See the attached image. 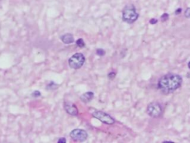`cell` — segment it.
Instances as JSON below:
<instances>
[{
	"label": "cell",
	"mask_w": 190,
	"mask_h": 143,
	"mask_svg": "<svg viewBox=\"0 0 190 143\" xmlns=\"http://www.w3.org/2000/svg\"><path fill=\"white\" fill-rule=\"evenodd\" d=\"M182 10H181V8H179L178 9V10H177L176 11H175V14H180V11H181Z\"/></svg>",
	"instance_id": "d6986e66"
},
{
	"label": "cell",
	"mask_w": 190,
	"mask_h": 143,
	"mask_svg": "<svg viewBox=\"0 0 190 143\" xmlns=\"http://www.w3.org/2000/svg\"><path fill=\"white\" fill-rule=\"evenodd\" d=\"M188 67H189V68L190 69V62L189 63H188Z\"/></svg>",
	"instance_id": "ffe728a7"
},
{
	"label": "cell",
	"mask_w": 190,
	"mask_h": 143,
	"mask_svg": "<svg viewBox=\"0 0 190 143\" xmlns=\"http://www.w3.org/2000/svg\"><path fill=\"white\" fill-rule=\"evenodd\" d=\"M64 108H65V110L67 112V113H68L69 115L76 116L79 113L76 106L69 102H64Z\"/></svg>",
	"instance_id": "52a82bcc"
},
{
	"label": "cell",
	"mask_w": 190,
	"mask_h": 143,
	"mask_svg": "<svg viewBox=\"0 0 190 143\" xmlns=\"http://www.w3.org/2000/svg\"><path fill=\"white\" fill-rule=\"evenodd\" d=\"M76 46L79 48H84L85 46H86V43H85L84 41L82 39V38L78 39L77 41H76Z\"/></svg>",
	"instance_id": "30bf717a"
},
{
	"label": "cell",
	"mask_w": 190,
	"mask_h": 143,
	"mask_svg": "<svg viewBox=\"0 0 190 143\" xmlns=\"http://www.w3.org/2000/svg\"><path fill=\"white\" fill-rule=\"evenodd\" d=\"M105 54H106V51H105V50H103V49H98L97 50V55L103 56V55H105Z\"/></svg>",
	"instance_id": "7c38bea8"
},
{
	"label": "cell",
	"mask_w": 190,
	"mask_h": 143,
	"mask_svg": "<svg viewBox=\"0 0 190 143\" xmlns=\"http://www.w3.org/2000/svg\"><path fill=\"white\" fill-rule=\"evenodd\" d=\"M86 61L84 55L82 53H76L74 55L71 56L68 60V63L71 68L74 70H79L83 66L84 63Z\"/></svg>",
	"instance_id": "3957f363"
},
{
	"label": "cell",
	"mask_w": 190,
	"mask_h": 143,
	"mask_svg": "<svg viewBox=\"0 0 190 143\" xmlns=\"http://www.w3.org/2000/svg\"><path fill=\"white\" fill-rule=\"evenodd\" d=\"M150 24H151V25H154V24H156L157 22V19H154V18H152L149 21Z\"/></svg>",
	"instance_id": "e0dca14e"
},
{
	"label": "cell",
	"mask_w": 190,
	"mask_h": 143,
	"mask_svg": "<svg viewBox=\"0 0 190 143\" xmlns=\"http://www.w3.org/2000/svg\"><path fill=\"white\" fill-rule=\"evenodd\" d=\"M41 96V93L38 90H35L34 92H33L32 93V96L34 98H38Z\"/></svg>",
	"instance_id": "5bb4252c"
},
{
	"label": "cell",
	"mask_w": 190,
	"mask_h": 143,
	"mask_svg": "<svg viewBox=\"0 0 190 143\" xmlns=\"http://www.w3.org/2000/svg\"><path fill=\"white\" fill-rule=\"evenodd\" d=\"M185 17L186 18H190V8H188L185 11Z\"/></svg>",
	"instance_id": "2e32d148"
},
{
	"label": "cell",
	"mask_w": 190,
	"mask_h": 143,
	"mask_svg": "<svg viewBox=\"0 0 190 143\" xmlns=\"http://www.w3.org/2000/svg\"><path fill=\"white\" fill-rule=\"evenodd\" d=\"M94 99V93L92 92H87L81 96L80 99L83 102L87 103L91 102Z\"/></svg>",
	"instance_id": "9c48e42d"
},
{
	"label": "cell",
	"mask_w": 190,
	"mask_h": 143,
	"mask_svg": "<svg viewBox=\"0 0 190 143\" xmlns=\"http://www.w3.org/2000/svg\"><path fill=\"white\" fill-rule=\"evenodd\" d=\"M71 139L76 142H84L87 139L88 133L85 130L74 129L70 133Z\"/></svg>",
	"instance_id": "8992f818"
},
{
	"label": "cell",
	"mask_w": 190,
	"mask_h": 143,
	"mask_svg": "<svg viewBox=\"0 0 190 143\" xmlns=\"http://www.w3.org/2000/svg\"><path fill=\"white\" fill-rule=\"evenodd\" d=\"M169 19V14H167V13H165V14H163L162 16H161L160 17V20L162 22H166L167 20Z\"/></svg>",
	"instance_id": "4fadbf2b"
},
{
	"label": "cell",
	"mask_w": 190,
	"mask_h": 143,
	"mask_svg": "<svg viewBox=\"0 0 190 143\" xmlns=\"http://www.w3.org/2000/svg\"><path fill=\"white\" fill-rule=\"evenodd\" d=\"M138 18L136 8L134 5H126L123 11V20L127 23H133Z\"/></svg>",
	"instance_id": "7a4b0ae2"
},
{
	"label": "cell",
	"mask_w": 190,
	"mask_h": 143,
	"mask_svg": "<svg viewBox=\"0 0 190 143\" xmlns=\"http://www.w3.org/2000/svg\"><path fill=\"white\" fill-rule=\"evenodd\" d=\"M108 78H110V79H114V78H115L116 76V72H111L108 75Z\"/></svg>",
	"instance_id": "9a60e30c"
},
{
	"label": "cell",
	"mask_w": 190,
	"mask_h": 143,
	"mask_svg": "<svg viewBox=\"0 0 190 143\" xmlns=\"http://www.w3.org/2000/svg\"><path fill=\"white\" fill-rule=\"evenodd\" d=\"M162 107L157 102L150 103L147 107V112L153 118H158L162 114Z\"/></svg>",
	"instance_id": "277c9868"
},
{
	"label": "cell",
	"mask_w": 190,
	"mask_h": 143,
	"mask_svg": "<svg viewBox=\"0 0 190 143\" xmlns=\"http://www.w3.org/2000/svg\"><path fill=\"white\" fill-rule=\"evenodd\" d=\"M182 78L178 75H169L163 76L158 81V88L164 93H171L181 86Z\"/></svg>",
	"instance_id": "6da1fadb"
},
{
	"label": "cell",
	"mask_w": 190,
	"mask_h": 143,
	"mask_svg": "<svg viewBox=\"0 0 190 143\" xmlns=\"http://www.w3.org/2000/svg\"><path fill=\"white\" fill-rule=\"evenodd\" d=\"M61 41L65 44H71L74 42V38L72 34L67 33L61 37Z\"/></svg>",
	"instance_id": "ba28073f"
},
{
	"label": "cell",
	"mask_w": 190,
	"mask_h": 143,
	"mask_svg": "<svg viewBox=\"0 0 190 143\" xmlns=\"http://www.w3.org/2000/svg\"><path fill=\"white\" fill-rule=\"evenodd\" d=\"M57 85L56 83H54V82H51L48 83V85L47 86V89H55V88L57 87Z\"/></svg>",
	"instance_id": "8fae6325"
},
{
	"label": "cell",
	"mask_w": 190,
	"mask_h": 143,
	"mask_svg": "<svg viewBox=\"0 0 190 143\" xmlns=\"http://www.w3.org/2000/svg\"><path fill=\"white\" fill-rule=\"evenodd\" d=\"M92 116L97 119H99L103 123L106 124V125H112V124L115 122L114 119L111 116V115H108V114H107L104 112L96 111L92 113Z\"/></svg>",
	"instance_id": "5b68a950"
},
{
	"label": "cell",
	"mask_w": 190,
	"mask_h": 143,
	"mask_svg": "<svg viewBox=\"0 0 190 143\" xmlns=\"http://www.w3.org/2000/svg\"><path fill=\"white\" fill-rule=\"evenodd\" d=\"M65 142H66V139H65V138H60V139H59L58 143H65Z\"/></svg>",
	"instance_id": "ac0fdd59"
}]
</instances>
